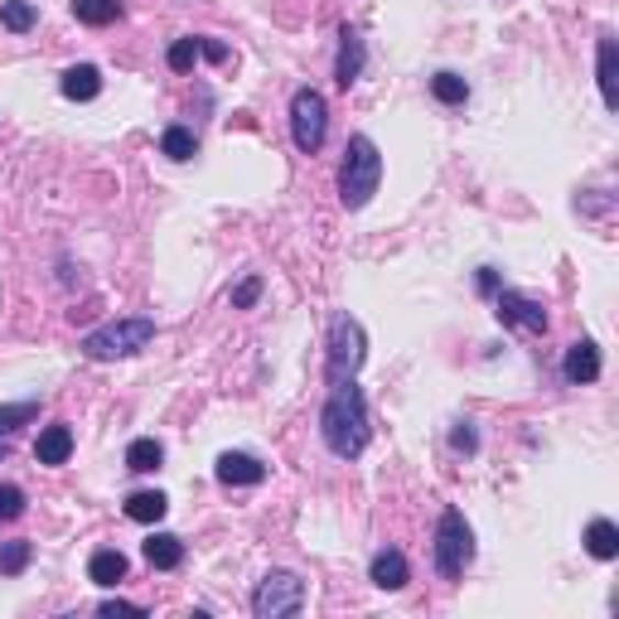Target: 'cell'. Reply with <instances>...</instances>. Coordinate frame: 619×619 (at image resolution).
<instances>
[{
  "label": "cell",
  "instance_id": "8992f818",
  "mask_svg": "<svg viewBox=\"0 0 619 619\" xmlns=\"http://www.w3.org/2000/svg\"><path fill=\"white\" fill-rule=\"evenodd\" d=\"M290 141L300 155H320L330 141V102L320 88H296L290 92Z\"/></svg>",
  "mask_w": 619,
  "mask_h": 619
},
{
  "label": "cell",
  "instance_id": "30bf717a",
  "mask_svg": "<svg viewBox=\"0 0 619 619\" xmlns=\"http://www.w3.org/2000/svg\"><path fill=\"white\" fill-rule=\"evenodd\" d=\"M213 479L228 484V489H252V484L266 479V465L257 455H247V451H223L213 460Z\"/></svg>",
  "mask_w": 619,
  "mask_h": 619
},
{
  "label": "cell",
  "instance_id": "9a60e30c",
  "mask_svg": "<svg viewBox=\"0 0 619 619\" xmlns=\"http://www.w3.org/2000/svg\"><path fill=\"white\" fill-rule=\"evenodd\" d=\"M58 92H64L68 102H92V97L102 92V68H97V64H73V68H64Z\"/></svg>",
  "mask_w": 619,
  "mask_h": 619
},
{
  "label": "cell",
  "instance_id": "cb8c5ba5",
  "mask_svg": "<svg viewBox=\"0 0 619 619\" xmlns=\"http://www.w3.org/2000/svg\"><path fill=\"white\" fill-rule=\"evenodd\" d=\"M431 97H435L441 107H465V102H469V82L460 78V73L441 68V73L431 78Z\"/></svg>",
  "mask_w": 619,
  "mask_h": 619
},
{
  "label": "cell",
  "instance_id": "e0dca14e",
  "mask_svg": "<svg viewBox=\"0 0 619 619\" xmlns=\"http://www.w3.org/2000/svg\"><path fill=\"white\" fill-rule=\"evenodd\" d=\"M615 78H619V48H615V34H600L596 44V82H600V97L605 107H619V92H615Z\"/></svg>",
  "mask_w": 619,
  "mask_h": 619
},
{
  "label": "cell",
  "instance_id": "8fae6325",
  "mask_svg": "<svg viewBox=\"0 0 619 619\" xmlns=\"http://www.w3.org/2000/svg\"><path fill=\"white\" fill-rule=\"evenodd\" d=\"M600 344L596 339H576L572 349H566V358H562V378L572 383V387H590L600 378Z\"/></svg>",
  "mask_w": 619,
  "mask_h": 619
},
{
  "label": "cell",
  "instance_id": "d6986e66",
  "mask_svg": "<svg viewBox=\"0 0 619 619\" xmlns=\"http://www.w3.org/2000/svg\"><path fill=\"white\" fill-rule=\"evenodd\" d=\"M126 469H136V475H155V469H165V445L155 441V435H136V441L126 445Z\"/></svg>",
  "mask_w": 619,
  "mask_h": 619
},
{
  "label": "cell",
  "instance_id": "6da1fadb",
  "mask_svg": "<svg viewBox=\"0 0 619 619\" xmlns=\"http://www.w3.org/2000/svg\"><path fill=\"white\" fill-rule=\"evenodd\" d=\"M368 397H363L358 378L349 383H334L330 397H324L320 407V441L324 451H330L334 460H358L363 451H368Z\"/></svg>",
  "mask_w": 619,
  "mask_h": 619
},
{
  "label": "cell",
  "instance_id": "7402d4cb",
  "mask_svg": "<svg viewBox=\"0 0 619 619\" xmlns=\"http://www.w3.org/2000/svg\"><path fill=\"white\" fill-rule=\"evenodd\" d=\"M586 552L596 556V562H615V556H619V528L610 523V518H590V528H586Z\"/></svg>",
  "mask_w": 619,
  "mask_h": 619
},
{
  "label": "cell",
  "instance_id": "44dd1931",
  "mask_svg": "<svg viewBox=\"0 0 619 619\" xmlns=\"http://www.w3.org/2000/svg\"><path fill=\"white\" fill-rule=\"evenodd\" d=\"M161 155H169L175 165H189L194 155H199V136H194L185 121H175V126L161 131Z\"/></svg>",
  "mask_w": 619,
  "mask_h": 619
},
{
  "label": "cell",
  "instance_id": "2e32d148",
  "mask_svg": "<svg viewBox=\"0 0 619 619\" xmlns=\"http://www.w3.org/2000/svg\"><path fill=\"white\" fill-rule=\"evenodd\" d=\"M126 572H131V562H126V556H121L117 548H97V552L88 556V581H92V586H102V590L121 586V581H126Z\"/></svg>",
  "mask_w": 619,
  "mask_h": 619
},
{
  "label": "cell",
  "instance_id": "f546056e",
  "mask_svg": "<svg viewBox=\"0 0 619 619\" xmlns=\"http://www.w3.org/2000/svg\"><path fill=\"white\" fill-rule=\"evenodd\" d=\"M451 451H455V455H475V451H479L475 421H455V427H451Z\"/></svg>",
  "mask_w": 619,
  "mask_h": 619
},
{
  "label": "cell",
  "instance_id": "7a4b0ae2",
  "mask_svg": "<svg viewBox=\"0 0 619 619\" xmlns=\"http://www.w3.org/2000/svg\"><path fill=\"white\" fill-rule=\"evenodd\" d=\"M378 185H383V151H378V141L358 131V136H349L344 161H339V203L349 213L368 209Z\"/></svg>",
  "mask_w": 619,
  "mask_h": 619
},
{
  "label": "cell",
  "instance_id": "4fadbf2b",
  "mask_svg": "<svg viewBox=\"0 0 619 619\" xmlns=\"http://www.w3.org/2000/svg\"><path fill=\"white\" fill-rule=\"evenodd\" d=\"M141 556L151 572H179V566H185V538H175V532H151V538L141 542Z\"/></svg>",
  "mask_w": 619,
  "mask_h": 619
},
{
  "label": "cell",
  "instance_id": "4316f807",
  "mask_svg": "<svg viewBox=\"0 0 619 619\" xmlns=\"http://www.w3.org/2000/svg\"><path fill=\"white\" fill-rule=\"evenodd\" d=\"M30 556H34V542H0V576H20L24 566H30Z\"/></svg>",
  "mask_w": 619,
  "mask_h": 619
},
{
  "label": "cell",
  "instance_id": "ba28073f",
  "mask_svg": "<svg viewBox=\"0 0 619 619\" xmlns=\"http://www.w3.org/2000/svg\"><path fill=\"white\" fill-rule=\"evenodd\" d=\"M494 314H499V324L508 330H523V334H548V310H542V300L523 296V290H494Z\"/></svg>",
  "mask_w": 619,
  "mask_h": 619
},
{
  "label": "cell",
  "instance_id": "7c38bea8",
  "mask_svg": "<svg viewBox=\"0 0 619 619\" xmlns=\"http://www.w3.org/2000/svg\"><path fill=\"white\" fill-rule=\"evenodd\" d=\"M368 581L378 590H402L411 581V562L397 548H378L373 552V562H368Z\"/></svg>",
  "mask_w": 619,
  "mask_h": 619
},
{
  "label": "cell",
  "instance_id": "5bb4252c",
  "mask_svg": "<svg viewBox=\"0 0 619 619\" xmlns=\"http://www.w3.org/2000/svg\"><path fill=\"white\" fill-rule=\"evenodd\" d=\"M68 455H73V427H68V421L44 427L40 441H34V460L48 465V469H58V465H68Z\"/></svg>",
  "mask_w": 619,
  "mask_h": 619
},
{
  "label": "cell",
  "instance_id": "83f0119b",
  "mask_svg": "<svg viewBox=\"0 0 619 619\" xmlns=\"http://www.w3.org/2000/svg\"><path fill=\"white\" fill-rule=\"evenodd\" d=\"M24 518V489L20 484H0V528Z\"/></svg>",
  "mask_w": 619,
  "mask_h": 619
},
{
  "label": "cell",
  "instance_id": "52a82bcc",
  "mask_svg": "<svg viewBox=\"0 0 619 619\" xmlns=\"http://www.w3.org/2000/svg\"><path fill=\"white\" fill-rule=\"evenodd\" d=\"M306 610V581L296 572H266L252 590V615L257 619H290Z\"/></svg>",
  "mask_w": 619,
  "mask_h": 619
},
{
  "label": "cell",
  "instance_id": "f1b7e54d",
  "mask_svg": "<svg viewBox=\"0 0 619 619\" xmlns=\"http://www.w3.org/2000/svg\"><path fill=\"white\" fill-rule=\"evenodd\" d=\"M228 300H233V310H252V306L262 300V276H257V272L242 276V281L233 286V296H228Z\"/></svg>",
  "mask_w": 619,
  "mask_h": 619
},
{
  "label": "cell",
  "instance_id": "d4e9b609",
  "mask_svg": "<svg viewBox=\"0 0 619 619\" xmlns=\"http://www.w3.org/2000/svg\"><path fill=\"white\" fill-rule=\"evenodd\" d=\"M199 58H203V40H199V34H185V40L169 44L165 64H169V73H194V64H199Z\"/></svg>",
  "mask_w": 619,
  "mask_h": 619
},
{
  "label": "cell",
  "instance_id": "ac0fdd59",
  "mask_svg": "<svg viewBox=\"0 0 619 619\" xmlns=\"http://www.w3.org/2000/svg\"><path fill=\"white\" fill-rule=\"evenodd\" d=\"M30 421H40V402H10V407H0V460H5L10 445H15V431L30 427Z\"/></svg>",
  "mask_w": 619,
  "mask_h": 619
},
{
  "label": "cell",
  "instance_id": "5b68a950",
  "mask_svg": "<svg viewBox=\"0 0 619 619\" xmlns=\"http://www.w3.org/2000/svg\"><path fill=\"white\" fill-rule=\"evenodd\" d=\"M431 562L445 581H460L469 572V562H475V528H469V518L460 513V508H445V513L435 518Z\"/></svg>",
  "mask_w": 619,
  "mask_h": 619
},
{
  "label": "cell",
  "instance_id": "ffe728a7",
  "mask_svg": "<svg viewBox=\"0 0 619 619\" xmlns=\"http://www.w3.org/2000/svg\"><path fill=\"white\" fill-rule=\"evenodd\" d=\"M165 513H169V499H165L161 489H136V494L126 499V518H131V523H145V528H151V523H161Z\"/></svg>",
  "mask_w": 619,
  "mask_h": 619
},
{
  "label": "cell",
  "instance_id": "277c9868",
  "mask_svg": "<svg viewBox=\"0 0 619 619\" xmlns=\"http://www.w3.org/2000/svg\"><path fill=\"white\" fill-rule=\"evenodd\" d=\"M368 363V334L349 310L330 314V334H324V383H349Z\"/></svg>",
  "mask_w": 619,
  "mask_h": 619
},
{
  "label": "cell",
  "instance_id": "603a6c76",
  "mask_svg": "<svg viewBox=\"0 0 619 619\" xmlns=\"http://www.w3.org/2000/svg\"><path fill=\"white\" fill-rule=\"evenodd\" d=\"M73 20L92 24V30H107L112 20H121V0H68Z\"/></svg>",
  "mask_w": 619,
  "mask_h": 619
},
{
  "label": "cell",
  "instance_id": "1f68e13d",
  "mask_svg": "<svg viewBox=\"0 0 619 619\" xmlns=\"http://www.w3.org/2000/svg\"><path fill=\"white\" fill-rule=\"evenodd\" d=\"M475 286H479V296H489V300H494V290H499V272H494V266H479Z\"/></svg>",
  "mask_w": 619,
  "mask_h": 619
},
{
  "label": "cell",
  "instance_id": "9c48e42d",
  "mask_svg": "<svg viewBox=\"0 0 619 619\" xmlns=\"http://www.w3.org/2000/svg\"><path fill=\"white\" fill-rule=\"evenodd\" d=\"M363 68H368V44H363L358 24H339V54H334V82L339 88H354L363 78Z\"/></svg>",
  "mask_w": 619,
  "mask_h": 619
},
{
  "label": "cell",
  "instance_id": "4dcf8cb0",
  "mask_svg": "<svg viewBox=\"0 0 619 619\" xmlns=\"http://www.w3.org/2000/svg\"><path fill=\"white\" fill-rule=\"evenodd\" d=\"M97 615H145V605H136V600H102L97 605Z\"/></svg>",
  "mask_w": 619,
  "mask_h": 619
},
{
  "label": "cell",
  "instance_id": "3957f363",
  "mask_svg": "<svg viewBox=\"0 0 619 619\" xmlns=\"http://www.w3.org/2000/svg\"><path fill=\"white\" fill-rule=\"evenodd\" d=\"M151 339H155L151 314H121V320H107L97 330H88L78 349L92 363H117V358H136L141 349H151Z\"/></svg>",
  "mask_w": 619,
  "mask_h": 619
},
{
  "label": "cell",
  "instance_id": "484cf974",
  "mask_svg": "<svg viewBox=\"0 0 619 619\" xmlns=\"http://www.w3.org/2000/svg\"><path fill=\"white\" fill-rule=\"evenodd\" d=\"M0 24H5L10 34H24L40 24V10H34L30 0H0Z\"/></svg>",
  "mask_w": 619,
  "mask_h": 619
},
{
  "label": "cell",
  "instance_id": "d6a6232c",
  "mask_svg": "<svg viewBox=\"0 0 619 619\" xmlns=\"http://www.w3.org/2000/svg\"><path fill=\"white\" fill-rule=\"evenodd\" d=\"M199 40H203V58H209V64H228V44L209 40V34H199Z\"/></svg>",
  "mask_w": 619,
  "mask_h": 619
}]
</instances>
